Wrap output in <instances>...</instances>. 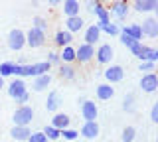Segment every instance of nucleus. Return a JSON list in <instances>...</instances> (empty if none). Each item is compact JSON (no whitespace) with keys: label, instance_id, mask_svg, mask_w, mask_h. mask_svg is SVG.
Returning a JSON list of instances; mask_svg holds the SVG:
<instances>
[{"label":"nucleus","instance_id":"obj_1","mask_svg":"<svg viewBox=\"0 0 158 142\" xmlns=\"http://www.w3.org/2000/svg\"><path fill=\"white\" fill-rule=\"evenodd\" d=\"M52 63L48 61H38V63H14V75L18 77H40L49 71Z\"/></svg>","mask_w":158,"mask_h":142},{"label":"nucleus","instance_id":"obj_2","mask_svg":"<svg viewBox=\"0 0 158 142\" xmlns=\"http://www.w3.org/2000/svg\"><path fill=\"white\" fill-rule=\"evenodd\" d=\"M131 51L135 53L140 61H152V63L158 61V50H154V47H148V46H142V43H136Z\"/></svg>","mask_w":158,"mask_h":142},{"label":"nucleus","instance_id":"obj_3","mask_svg":"<svg viewBox=\"0 0 158 142\" xmlns=\"http://www.w3.org/2000/svg\"><path fill=\"white\" fill-rule=\"evenodd\" d=\"M32 119H34V109L28 105L18 107L16 112H14V124L16 126H28L32 122Z\"/></svg>","mask_w":158,"mask_h":142},{"label":"nucleus","instance_id":"obj_4","mask_svg":"<svg viewBox=\"0 0 158 142\" xmlns=\"http://www.w3.org/2000/svg\"><path fill=\"white\" fill-rule=\"evenodd\" d=\"M24 46H26V34L20 30V28L10 30V34H8V47H10V50L20 51Z\"/></svg>","mask_w":158,"mask_h":142},{"label":"nucleus","instance_id":"obj_5","mask_svg":"<svg viewBox=\"0 0 158 142\" xmlns=\"http://www.w3.org/2000/svg\"><path fill=\"white\" fill-rule=\"evenodd\" d=\"M44 42H46V32H42V30H38V28H30L28 34H26V43L30 47H40V46H44Z\"/></svg>","mask_w":158,"mask_h":142},{"label":"nucleus","instance_id":"obj_6","mask_svg":"<svg viewBox=\"0 0 158 142\" xmlns=\"http://www.w3.org/2000/svg\"><path fill=\"white\" fill-rule=\"evenodd\" d=\"M93 55H95V47L89 46V43H81V46L75 50V59L79 63H87L93 59Z\"/></svg>","mask_w":158,"mask_h":142},{"label":"nucleus","instance_id":"obj_7","mask_svg":"<svg viewBox=\"0 0 158 142\" xmlns=\"http://www.w3.org/2000/svg\"><path fill=\"white\" fill-rule=\"evenodd\" d=\"M81 115L85 122H91V120H97V115H99V109L93 101H83L81 103Z\"/></svg>","mask_w":158,"mask_h":142},{"label":"nucleus","instance_id":"obj_8","mask_svg":"<svg viewBox=\"0 0 158 142\" xmlns=\"http://www.w3.org/2000/svg\"><path fill=\"white\" fill-rule=\"evenodd\" d=\"M140 89L144 93H154L158 89V77L156 73H144L140 79Z\"/></svg>","mask_w":158,"mask_h":142},{"label":"nucleus","instance_id":"obj_9","mask_svg":"<svg viewBox=\"0 0 158 142\" xmlns=\"http://www.w3.org/2000/svg\"><path fill=\"white\" fill-rule=\"evenodd\" d=\"M123 77H125V69L121 65H109L105 69V79L109 83H118L123 81Z\"/></svg>","mask_w":158,"mask_h":142},{"label":"nucleus","instance_id":"obj_10","mask_svg":"<svg viewBox=\"0 0 158 142\" xmlns=\"http://www.w3.org/2000/svg\"><path fill=\"white\" fill-rule=\"evenodd\" d=\"M140 32L142 36H148V38H156L158 36V20L156 18H146L140 26Z\"/></svg>","mask_w":158,"mask_h":142},{"label":"nucleus","instance_id":"obj_11","mask_svg":"<svg viewBox=\"0 0 158 142\" xmlns=\"http://www.w3.org/2000/svg\"><path fill=\"white\" fill-rule=\"evenodd\" d=\"M24 93H26V83H24L22 77H16V79L8 85V95L12 97V99H18V97L24 95Z\"/></svg>","mask_w":158,"mask_h":142},{"label":"nucleus","instance_id":"obj_12","mask_svg":"<svg viewBox=\"0 0 158 142\" xmlns=\"http://www.w3.org/2000/svg\"><path fill=\"white\" fill-rule=\"evenodd\" d=\"M95 55H97V61L99 63H111L115 51H113V47L109 46V43H103V46H99V50H97Z\"/></svg>","mask_w":158,"mask_h":142},{"label":"nucleus","instance_id":"obj_13","mask_svg":"<svg viewBox=\"0 0 158 142\" xmlns=\"http://www.w3.org/2000/svg\"><path fill=\"white\" fill-rule=\"evenodd\" d=\"M81 136L87 140H93L99 136V124L97 120H91V122H85V124L81 126Z\"/></svg>","mask_w":158,"mask_h":142},{"label":"nucleus","instance_id":"obj_14","mask_svg":"<svg viewBox=\"0 0 158 142\" xmlns=\"http://www.w3.org/2000/svg\"><path fill=\"white\" fill-rule=\"evenodd\" d=\"M111 12L115 14L118 20H125L127 14H128V2H127V0H115V2H113Z\"/></svg>","mask_w":158,"mask_h":142},{"label":"nucleus","instance_id":"obj_15","mask_svg":"<svg viewBox=\"0 0 158 142\" xmlns=\"http://www.w3.org/2000/svg\"><path fill=\"white\" fill-rule=\"evenodd\" d=\"M158 8V0H135L136 12H154Z\"/></svg>","mask_w":158,"mask_h":142},{"label":"nucleus","instance_id":"obj_16","mask_svg":"<svg viewBox=\"0 0 158 142\" xmlns=\"http://www.w3.org/2000/svg\"><path fill=\"white\" fill-rule=\"evenodd\" d=\"M83 26H85V22H83L81 16H71V18H67V20H65V30L69 34L83 30Z\"/></svg>","mask_w":158,"mask_h":142},{"label":"nucleus","instance_id":"obj_17","mask_svg":"<svg viewBox=\"0 0 158 142\" xmlns=\"http://www.w3.org/2000/svg\"><path fill=\"white\" fill-rule=\"evenodd\" d=\"M69 122H71V119H69L65 112H57L52 119V126L57 130H63V128H69Z\"/></svg>","mask_w":158,"mask_h":142},{"label":"nucleus","instance_id":"obj_18","mask_svg":"<svg viewBox=\"0 0 158 142\" xmlns=\"http://www.w3.org/2000/svg\"><path fill=\"white\" fill-rule=\"evenodd\" d=\"M113 95H115V89H113L109 83H101V85H97V99L99 101H109Z\"/></svg>","mask_w":158,"mask_h":142},{"label":"nucleus","instance_id":"obj_19","mask_svg":"<svg viewBox=\"0 0 158 142\" xmlns=\"http://www.w3.org/2000/svg\"><path fill=\"white\" fill-rule=\"evenodd\" d=\"M63 14L67 18L79 16V0H63Z\"/></svg>","mask_w":158,"mask_h":142},{"label":"nucleus","instance_id":"obj_20","mask_svg":"<svg viewBox=\"0 0 158 142\" xmlns=\"http://www.w3.org/2000/svg\"><path fill=\"white\" fill-rule=\"evenodd\" d=\"M49 83H52V75H49V73H44V75H40V77H36V79H34L32 89H34V91H46Z\"/></svg>","mask_w":158,"mask_h":142},{"label":"nucleus","instance_id":"obj_21","mask_svg":"<svg viewBox=\"0 0 158 142\" xmlns=\"http://www.w3.org/2000/svg\"><path fill=\"white\" fill-rule=\"evenodd\" d=\"M10 134H12V138H14V140L24 142V140H28V136L32 134V130H30L28 126H16V124H14V128L10 130Z\"/></svg>","mask_w":158,"mask_h":142},{"label":"nucleus","instance_id":"obj_22","mask_svg":"<svg viewBox=\"0 0 158 142\" xmlns=\"http://www.w3.org/2000/svg\"><path fill=\"white\" fill-rule=\"evenodd\" d=\"M59 105H61V95H59L57 91H52L48 95V101H46V109L48 111H57L59 109Z\"/></svg>","mask_w":158,"mask_h":142},{"label":"nucleus","instance_id":"obj_23","mask_svg":"<svg viewBox=\"0 0 158 142\" xmlns=\"http://www.w3.org/2000/svg\"><path fill=\"white\" fill-rule=\"evenodd\" d=\"M99 38H101V30L97 28V24H93V26H89L85 30V43H89V46L99 42Z\"/></svg>","mask_w":158,"mask_h":142},{"label":"nucleus","instance_id":"obj_24","mask_svg":"<svg viewBox=\"0 0 158 142\" xmlns=\"http://www.w3.org/2000/svg\"><path fill=\"white\" fill-rule=\"evenodd\" d=\"M93 14L99 18V24H97V26H103V24H109V22H111V20H109V18H111V14H109V10L103 6V4H97V8L93 10Z\"/></svg>","mask_w":158,"mask_h":142},{"label":"nucleus","instance_id":"obj_25","mask_svg":"<svg viewBox=\"0 0 158 142\" xmlns=\"http://www.w3.org/2000/svg\"><path fill=\"white\" fill-rule=\"evenodd\" d=\"M71 34H69L67 30H59L57 34H56V46H59V47H65V46H69L71 43Z\"/></svg>","mask_w":158,"mask_h":142},{"label":"nucleus","instance_id":"obj_26","mask_svg":"<svg viewBox=\"0 0 158 142\" xmlns=\"http://www.w3.org/2000/svg\"><path fill=\"white\" fill-rule=\"evenodd\" d=\"M123 32L128 34L131 38H135L136 42L142 40V32H140V24H131V26H125L123 28Z\"/></svg>","mask_w":158,"mask_h":142},{"label":"nucleus","instance_id":"obj_27","mask_svg":"<svg viewBox=\"0 0 158 142\" xmlns=\"http://www.w3.org/2000/svg\"><path fill=\"white\" fill-rule=\"evenodd\" d=\"M59 59H61L63 63H71V61H75V50H73L71 46H65V47H63V51L59 53Z\"/></svg>","mask_w":158,"mask_h":142},{"label":"nucleus","instance_id":"obj_28","mask_svg":"<svg viewBox=\"0 0 158 142\" xmlns=\"http://www.w3.org/2000/svg\"><path fill=\"white\" fill-rule=\"evenodd\" d=\"M59 77H61V79H73V77H75V69H73L69 63H65V65L59 67Z\"/></svg>","mask_w":158,"mask_h":142},{"label":"nucleus","instance_id":"obj_29","mask_svg":"<svg viewBox=\"0 0 158 142\" xmlns=\"http://www.w3.org/2000/svg\"><path fill=\"white\" fill-rule=\"evenodd\" d=\"M8 75H14V63L12 61H2L0 63V77H8Z\"/></svg>","mask_w":158,"mask_h":142},{"label":"nucleus","instance_id":"obj_30","mask_svg":"<svg viewBox=\"0 0 158 142\" xmlns=\"http://www.w3.org/2000/svg\"><path fill=\"white\" fill-rule=\"evenodd\" d=\"M118 36H121V43H123V46H127L128 50H132V47H135L136 43H140V42H136L135 38H131V36H128V34H125L123 30L118 32Z\"/></svg>","mask_w":158,"mask_h":142},{"label":"nucleus","instance_id":"obj_31","mask_svg":"<svg viewBox=\"0 0 158 142\" xmlns=\"http://www.w3.org/2000/svg\"><path fill=\"white\" fill-rule=\"evenodd\" d=\"M135 138H136V128L135 126H127L123 130V142H132Z\"/></svg>","mask_w":158,"mask_h":142},{"label":"nucleus","instance_id":"obj_32","mask_svg":"<svg viewBox=\"0 0 158 142\" xmlns=\"http://www.w3.org/2000/svg\"><path fill=\"white\" fill-rule=\"evenodd\" d=\"M44 134H46V138H48V140H57L59 136H61V134H59V130H57V128H53L52 124H48V126H46Z\"/></svg>","mask_w":158,"mask_h":142},{"label":"nucleus","instance_id":"obj_33","mask_svg":"<svg viewBox=\"0 0 158 142\" xmlns=\"http://www.w3.org/2000/svg\"><path fill=\"white\" fill-rule=\"evenodd\" d=\"M97 28H99V30H105L109 36H117V34L121 32L117 24H111V22H109V24H103V26H97Z\"/></svg>","mask_w":158,"mask_h":142},{"label":"nucleus","instance_id":"obj_34","mask_svg":"<svg viewBox=\"0 0 158 142\" xmlns=\"http://www.w3.org/2000/svg\"><path fill=\"white\" fill-rule=\"evenodd\" d=\"M59 134H63V138L69 140V142H73L79 136V132L77 130H73V128H63V130H59Z\"/></svg>","mask_w":158,"mask_h":142},{"label":"nucleus","instance_id":"obj_35","mask_svg":"<svg viewBox=\"0 0 158 142\" xmlns=\"http://www.w3.org/2000/svg\"><path fill=\"white\" fill-rule=\"evenodd\" d=\"M28 142H48V138H46L44 132H32L28 136Z\"/></svg>","mask_w":158,"mask_h":142},{"label":"nucleus","instance_id":"obj_36","mask_svg":"<svg viewBox=\"0 0 158 142\" xmlns=\"http://www.w3.org/2000/svg\"><path fill=\"white\" fill-rule=\"evenodd\" d=\"M34 28H38V30H42V32H46V30H48V22L44 20L42 16H36V18H34Z\"/></svg>","mask_w":158,"mask_h":142},{"label":"nucleus","instance_id":"obj_37","mask_svg":"<svg viewBox=\"0 0 158 142\" xmlns=\"http://www.w3.org/2000/svg\"><path fill=\"white\" fill-rule=\"evenodd\" d=\"M123 109L125 111H135V95H127L125 97V105H123Z\"/></svg>","mask_w":158,"mask_h":142},{"label":"nucleus","instance_id":"obj_38","mask_svg":"<svg viewBox=\"0 0 158 142\" xmlns=\"http://www.w3.org/2000/svg\"><path fill=\"white\" fill-rule=\"evenodd\" d=\"M154 65L156 63H152V61H140V67H138V69L144 71V73H154Z\"/></svg>","mask_w":158,"mask_h":142},{"label":"nucleus","instance_id":"obj_39","mask_svg":"<svg viewBox=\"0 0 158 142\" xmlns=\"http://www.w3.org/2000/svg\"><path fill=\"white\" fill-rule=\"evenodd\" d=\"M28 99H30V95H28V91H26V93H24V95H20L18 99H14V101H16L18 105L22 107V105H26V103H28Z\"/></svg>","mask_w":158,"mask_h":142},{"label":"nucleus","instance_id":"obj_40","mask_svg":"<svg viewBox=\"0 0 158 142\" xmlns=\"http://www.w3.org/2000/svg\"><path fill=\"white\" fill-rule=\"evenodd\" d=\"M56 61H59V53L49 51V53H48V63H56Z\"/></svg>","mask_w":158,"mask_h":142},{"label":"nucleus","instance_id":"obj_41","mask_svg":"<svg viewBox=\"0 0 158 142\" xmlns=\"http://www.w3.org/2000/svg\"><path fill=\"white\" fill-rule=\"evenodd\" d=\"M150 119L158 122V103H154V107H152V111H150Z\"/></svg>","mask_w":158,"mask_h":142},{"label":"nucleus","instance_id":"obj_42","mask_svg":"<svg viewBox=\"0 0 158 142\" xmlns=\"http://www.w3.org/2000/svg\"><path fill=\"white\" fill-rule=\"evenodd\" d=\"M97 4H101V2H97V0H87V10L93 12V10L97 8Z\"/></svg>","mask_w":158,"mask_h":142},{"label":"nucleus","instance_id":"obj_43","mask_svg":"<svg viewBox=\"0 0 158 142\" xmlns=\"http://www.w3.org/2000/svg\"><path fill=\"white\" fill-rule=\"evenodd\" d=\"M48 2H49V4H53V6H56V4H59V2H61V0H48Z\"/></svg>","mask_w":158,"mask_h":142},{"label":"nucleus","instance_id":"obj_44","mask_svg":"<svg viewBox=\"0 0 158 142\" xmlns=\"http://www.w3.org/2000/svg\"><path fill=\"white\" fill-rule=\"evenodd\" d=\"M2 87H4V79H2V77H0V89H2Z\"/></svg>","mask_w":158,"mask_h":142},{"label":"nucleus","instance_id":"obj_45","mask_svg":"<svg viewBox=\"0 0 158 142\" xmlns=\"http://www.w3.org/2000/svg\"><path fill=\"white\" fill-rule=\"evenodd\" d=\"M97 2H101V0H97ZM103 2H107V0H103Z\"/></svg>","mask_w":158,"mask_h":142},{"label":"nucleus","instance_id":"obj_46","mask_svg":"<svg viewBox=\"0 0 158 142\" xmlns=\"http://www.w3.org/2000/svg\"><path fill=\"white\" fill-rule=\"evenodd\" d=\"M0 55H2V53H0Z\"/></svg>","mask_w":158,"mask_h":142}]
</instances>
